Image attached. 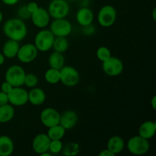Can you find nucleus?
I'll return each instance as SVG.
<instances>
[{
	"mask_svg": "<svg viewBox=\"0 0 156 156\" xmlns=\"http://www.w3.org/2000/svg\"><path fill=\"white\" fill-rule=\"evenodd\" d=\"M3 32L9 39L20 42L27 36V27L23 20L19 18H13L4 23Z\"/></svg>",
	"mask_w": 156,
	"mask_h": 156,
	"instance_id": "f257e3e1",
	"label": "nucleus"
},
{
	"mask_svg": "<svg viewBox=\"0 0 156 156\" xmlns=\"http://www.w3.org/2000/svg\"><path fill=\"white\" fill-rule=\"evenodd\" d=\"M55 36L51 31L47 29H41L37 33L34 37V45L41 52H47L53 47Z\"/></svg>",
	"mask_w": 156,
	"mask_h": 156,
	"instance_id": "f03ea898",
	"label": "nucleus"
},
{
	"mask_svg": "<svg viewBox=\"0 0 156 156\" xmlns=\"http://www.w3.org/2000/svg\"><path fill=\"white\" fill-rule=\"evenodd\" d=\"M127 150L131 154L135 155H143L147 153L150 149V144L148 140L143 138L140 136H132L126 143Z\"/></svg>",
	"mask_w": 156,
	"mask_h": 156,
	"instance_id": "7ed1b4c3",
	"label": "nucleus"
},
{
	"mask_svg": "<svg viewBox=\"0 0 156 156\" xmlns=\"http://www.w3.org/2000/svg\"><path fill=\"white\" fill-rule=\"evenodd\" d=\"M25 76V71L21 66L12 65L6 70L5 79L13 87H21L24 85Z\"/></svg>",
	"mask_w": 156,
	"mask_h": 156,
	"instance_id": "20e7f679",
	"label": "nucleus"
},
{
	"mask_svg": "<svg viewBox=\"0 0 156 156\" xmlns=\"http://www.w3.org/2000/svg\"><path fill=\"white\" fill-rule=\"evenodd\" d=\"M117 19V11L114 6L106 5L101 7L98 13L97 20L98 24L103 27H111Z\"/></svg>",
	"mask_w": 156,
	"mask_h": 156,
	"instance_id": "39448f33",
	"label": "nucleus"
},
{
	"mask_svg": "<svg viewBox=\"0 0 156 156\" xmlns=\"http://www.w3.org/2000/svg\"><path fill=\"white\" fill-rule=\"evenodd\" d=\"M69 5L66 0H52L48 6L49 14L53 19L65 18L69 13Z\"/></svg>",
	"mask_w": 156,
	"mask_h": 156,
	"instance_id": "423d86ee",
	"label": "nucleus"
},
{
	"mask_svg": "<svg viewBox=\"0 0 156 156\" xmlns=\"http://www.w3.org/2000/svg\"><path fill=\"white\" fill-rule=\"evenodd\" d=\"M60 81L59 82L67 87L76 86L79 82V73L78 70L71 66H64L59 69Z\"/></svg>",
	"mask_w": 156,
	"mask_h": 156,
	"instance_id": "0eeeda50",
	"label": "nucleus"
},
{
	"mask_svg": "<svg viewBox=\"0 0 156 156\" xmlns=\"http://www.w3.org/2000/svg\"><path fill=\"white\" fill-rule=\"evenodd\" d=\"M123 69L124 66L123 62L115 56H111L107 60L102 62V69L104 73L111 77L120 76L123 73Z\"/></svg>",
	"mask_w": 156,
	"mask_h": 156,
	"instance_id": "6e6552de",
	"label": "nucleus"
},
{
	"mask_svg": "<svg viewBox=\"0 0 156 156\" xmlns=\"http://www.w3.org/2000/svg\"><path fill=\"white\" fill-rule=\"evenodd\" d=\"M73 27L66 18H57L51 22L50 30L55 37H68L71 34Z\"/></svg>",
	"mask_w": 156,
	"mask_h": 156,
	"instance_id": "1a4fd4ad",
	"label": "nucleus"
},
{
	"mask_svg": "<svg viewBox=\"0 0 156 156\" xmlns=\"http://www.w3.org/2000/svg\"><path fill=\"white\" fill-rule=\"evenodd\" d=\"M9 103L14 107L24 106L28 102V91L21 87H14L8 94Z\"/></svg>",
	"mask_w": 156,
	"mask_h": 156,
	"instance_id": "9d476101",
	"label": "nucleus"
},
{
	"mask_svg": "<svg viewBox=\"0 0 156 156\" xmlns=\"http://www.w3.org/2000/svg\"><path fill=\"white\" fill-rule=\"evenodd\" d=\"M38 50L34 44H25L19 47L16 57L22 63H30L37 58Z\"/></svg>",
	"mask_w": 156,
	"mask_h": 156,
	"instance_id": "9b49d317",
	"label": "nucleus"
},
{
	"mask_svg": "<svg viewBox=\"0 0 156 156\" xmlns=\"http://www.w3.org/2000/svg\"><path fill=\"white\" fill-rule=\"evenodd\" d=\"M40 118L42 124L49 128L59 124L60 114L54 108H47L41 111Z\"/></svg>",
	"mask_w": 156,
	"mask_h": 156,
	"instance_id": "f8f14e48",
	"label": "nucleus"
},
{
	"mask_svg": "<svg viewBox=\"0 0 156 156\" xmlns=\"http://www.w3.org/2000/svg\"><path fill=\"white\" fill-rule=\"evenodd\" d=\"M30 19L35 27L43 29L45 28L50 24V15L47 9L39 7L31 14Z\"/></svg>",
	"mask_w": 156,
	"mask_h": 156,
	"instance_id": "ddd939ff",
	"label": "nucleus"
},
{
	"mask_svg": "<svg viewBox=\"0 0 156 156\" xmlns=\"http://www.w3.org/2000/svg\"><path fill=\"white\" fill-rule=\"evenodd\" d=\"M50 139L47 133H40L34 138L32 141V149L37 154L41 155L42 153L49 151Z\"/></svg>",
	"mask_w": 156,
	"mask_h": 156,
	"instance_id": "4468645a",
	"label": "nucleus"
},
{
	"mask_svg": "<svg viewBox=\"0 0 156 156\" xmlns=\"http://www.w3.org/2000/svg\"><path fill=\"white\" fill-rule=\"evenodd\" d=\"M79 117L76 111L73 110H67L60 114L59 124L66 129H71L76 126Z\"/></svg>",
	"mask_w": 156,
	"mask_h": 156,
	"instance_id": "2eb2a0df",
	"label": "nucleus"
},
{
	"mask_svg": "<svg viewBox=\"0 0 156 156\" xmlns=\"http://www.w3.org/2000/svg\"><path fill=\"white\" fill-rule=\"evenodd\" d=\"M76 19L79 25L85 27L92 24L94 21V13L89 8L82 7L76 12Z\"/></svg>",
	"mask_w": 156,
	"mask_h": 156,
	"instance_id": "dca6fc26",
	"label": "nucleus"
},
{
	"mask_svg": "<svg viewBox=\"0 0 156 156\" xmlns=\"http://www.w3.org/2000/svg\"><path fill=\"white\" fill-rule=\"evenodd\" d=\"M46 93L42 88L34 87L28 91V102L34 106L42 105L46 101Z\"/></svg>",
	"mask_w": 156,
	"mask_h": 156,
	"instance_id": "f3484780",
	"label": "nucleus"
},
{
	"mask_svg": "<svg viewBox=\"0 0 156 156\" xmlns=\"http://www.w3.org/2000/svg\"><path fill=\"white\" fill-rule=\"evenodd\" d=\"M125 142L124 140L120 136H113L109 139L107 144V149L111 151L114 155L121 153L124 149Z\"/></svg>",
	"mask_w": 156,
	"mask_h": 156,
	"instance_id": "a211bd4d",
	"label": "nucleus"
},
{
	"mask_svg": "<svg viewBox=\"0 0 156 156\" xmlns=\"http://www.w3.org/2000/svg\"><path fill=\"white\" fill-rule=\"evenodd\" d=\"M156 132V123L152 120L145 121L139 128V136L146 140H151Z\"/></svg>",
	"mask_w": 156,
	"mask_h": 156,
	"instance_id": "6ab92c4d",
	"label": "nucleus"
},
{
	"mask_svg": "<svg viewBox=\"0 0 156 156\" xmlns=\"http://www.w3.org/2000/svg\"><path fill=\"white\" fill-rule=\"evenodd\" d=\"M19 42L14 40L9 39V41L5 43L2 47V53L5 58L12 59L16 57L19 50Z\"/></svg>",
	"mask_w": 156,
	"mask_h": 156,
	"instance_id": "aec40b11",
	"label": "nucleus"
},
{
	"mask_svg": "<svg viewBox=\"0 0 156 156\" xmlns=\"http://www.w3.org/2000/svg\"><path fill=\"white\" fill-rule=\"evenodd\" d=\"M15 149L12 139L8 136H0V156H9Z\"/></svg>",
	"mask_w": 156,
	"mask_h": 156,
	"instance_id": "412c9836",
	"label": "nucleus"
},
{
	"mask_svg": "<svg viewBox=\"0 0 156 156\" xmlns=\"http://www.w3.org/2000/svg\"><path fill=\"white\" fill-rule=\"evenodd\" d=\"M15 110L13 105L8 103L0 106V123H6L14 118Z\"/></svg>",
	"mask_w": 156,
	"mask_h": 156,
	"instance_id": "4be33fe9",
	"label": "nucleus"
},
{
	"mask_svg": "<svg viewBox=\"0 0 156 156\" xmlns=\"http://www.w3.org/2000/svg\"><path fill=\"white\" fill-rule=\"evenodd\" d=\"M48 62L50 68L59 70L65 66V56L63 53L53 51L49 56Z\"/></svg>",
	"mask_w": 156,
	"mask_h": 156,
	"instance_id": "5701e85b",
	"label": "nucleus"
},
{
	"mask_svg": "<svg viewBox=\"0 0 156 156\" xmlns=\"http://www.w3.org/2000/svg\"><path fill=\"white\" fill-rule=\"evenodd\" d=\"M66 129L62 127L60 124L51 126L48 128L47 135L48 136L50 140H62L66 134Z\"/></svg>",
	"mask_w": 156,
	"mask_h": 156,
	"instance_id": "b1692460",
	"label": "nucleus"
},
{
	"mask_svg": "<svg viewBox=\"0 0 156 156\" xmlns=\"http://www.w3.org/2000/svg\"><path fill=\"white\" fill-rule=\"evenodd\" d=\"M69 41L65 37H55L54 41L53 44V50L59 53H64L69 48Z\"/></svg>",
	"mask_w": 156,
	"mask_h": 156,
	"instance_id": "393cba45",
	"label": "nucleus"
},
{
	"mask_svg": "<svg viewBox=\"0 0 156 156\" xmlns=\"http://www.w3.org/2000/svg\"><path fill=\"white\" fill-rule=\"evenodd\" d=\"M44 79L46 82L50 85H56L59 83L60 81L59 70L50 67V69H48L44 74Z\"/></svg>",
	"mask_w": 156,
	"mask_h": 156,
	"instance_id": "a878e982",
	"label": "nucleus"
},
{
	"mask_svg": "<svg viewBox=\"0 0 156 156\" xmlns=\"http://www.w3.org/2000/svg\"><path fill=\"white\" fill-rule=\"evenodd\" d=\"M80 152V146L76 142H69L63 145L62 152L66 156H75Z\"/></svg>",
	"mask_w": 156,
	"mask_h": 156,
	"instance_id": "bb28decb",
	"label": "nucleus"
},
{
	"mask_svg": "<svg viewBox=\"0 0 156 156\" xmlns=\"http://www.w3.org/2000/svg\"><path fill=\"white\" fill-rule=\"evenodd\" d=\"M96 56H97L98 59L101 62L107 60L108 58L111 56V52L108 47H100L97 50L96 52Z\"/></svg>",
	"mask_w": 156,
	"mask_h": 156,
	"instance_id": "cd10ccee",
	"label": "nucleus"
},
{
	"mask_svg": "<svg viewBox=\"0 0 156 156\" xmlns=\"http://www.w3.org/2000/svg\"><path fill=\"white\" fill-rule=\"evenodd\" d=\"M62 147H63V143L61 140H50L49 152L52 155L60 153L62 150Z\"/></svg>",
	"mask_w": 156,
	"mask_h": 156,
	"instance_id": "c85d7f7f",
	"label": "nucleus"
},
{
	"mask_svg": "<svg viewBox=\"0 0 156 156\" xmlns=\"http://www.w3.org/2000/svg\"><path fill=\"white\" fill-rule=\"evenodd\" d=\"M38 83V78L36 75L33 73H28L26 74L25 78H24V85H25L27 88H32L34 87H36Z\"/></svg>",
	"mask_w": 156,
	"mask_h": 156,
	"instance_id": "c756f323",
	"label": "nucleus"
},
{
	"mask_svg": "<svg viewBox=\"0 0 156 156\" xmlns=\"http://www.w3.org/2000/svg\"><path fill=\"white\" fill-rule=\"evenodd\" d=\"M30 15L31 14L29 12V11L27 10V5H23L21 7H20L18 9V16L20 19L21 20H25L27 18H30Z\"/></svg>",
	"mask_w": 156,
	"mask_h": 156,
	"instance_id": "7c9ffc66",
	"label": "nucleus"
},
{
	"mask_svg": "<svg viewBox=\"0 0 156 156\" xmlns=\"http://www.w3.org/2000/svg\"><path fill=\"white\" fill-rule=\"evenodd\" d=\"M14 87L11 85L10 83H9L8 82L5 81L4 82H2V84L1 85V91L3 92L6 93V94H9L11 91V90Z\"/></svg>",
	"mask_w": 156,
	"mask_h": 156,
	"instance_id": "2f4dec72",
	"label": "nucleus"
},
{
	"mask_svg": "<svg viewBox=\"0 0 156 156\" xmlns=\"http://www.w3.org/2000/svg\"><path fill=\"white\" fill-rule=\"evenodd\" d=\"M26 5H27V10L29 11V12H30V14L34 12L35 11L39 8V5H37V3L35 2H29L28 4H27Z\"/></svg>",
	"mask_w": 156,
	"mask_h": 156,
	"instance_id": "473e14b6",
	"label": "nucleus"
},
{
	"mask_svg": "<svg viewBox=\"0 0 156 156\" xmlns=\"http://www.w3.org/2000/svg\"><path fill=\"white\" fill-rule=\"evenodd\" d=\"M8 103H9V97H8V94L0 91V106L6 105V104Z\"/></svg>",
	"mask_w": 156,
	"mask_h": 156,
	"instance_id": "72a5a7b5",
	"label": "nucleus"
},
{
	"mask_svg": "<svg viewBox=\"0 0 156 156\" xmlns=\"http://www.w3.org/2000/svg\"><path fill=\"white\" fill-rule=\"evenodd\" d=\"M5 5H9V6H12L16 5L17 3L19 2V0H1Z\"/></svg>",
	"mask_w": 156,
	"mask_h": 156,
	"instance_id": "f704fd0d",
	"label": "nucleus"
},
{
	"mask_svg": "<svg viewBox=\"0 0 156 156\" xmlns=\"http://www.w3.org/2000/svg\"><path fill=\"white\" fill-rule=\"evenodd\" d=\"M99 156H115V155H114L111 151L108 150V149H106L102 150L101 152L99 153Z\"/></svg>",
	"mask_w": 156,
	"mask_h": 156,
	"instance_id": "c9c22d12",
	"label": "nucleus"
},
{
	"mask_svg": "<svg viewBox=\"0 0 156 156\" xmlns=\"http://www.w3.org/2000/svg\"><path fill=\"white\" fill-rule=\"evenodd\" d=\"M151 106L153 108V110H156V96L154 95L152 98V100H151Z\"/></svg>",
	"mask_w": 156,
	"mask_h": 156,
	"instance_id": "e433bc0d",
	"label": "nucleus"
},
{
	"mask_svg": "<svg viewBox=\"0 0 156 156\" xmlns=\"http://www.w3.org/2000/svg\"><path fill=\"white\" fill-rule=\"evenodd\" d=\"M5 57L3 55V53H0V66L3 65L5 63Z\"/></svg>",
	"mask_w": 156,
	"mask_h": 156,
	"instance_id": "4c0bfd02",
	"label": "nucleus"
},
{
	"mask_svg": "<svg viewBox=\"0 0 156 156\" xmlns=\"http://www.w3.org/2000/svg\"><path fill=\"white\" fill-rule=\"evenodd\" d=\"M152 18L154 21H156V8L153 9V12H152Z\"/></svg>",
	"mask_w": 156,
	"mask_h": 156,
	"instance_id": "58836bf2",
	"label": "nucleus"
},
{
	"mask_svg": "<svg viewBox=\"0 0 156 156\" xmlns=\"http://www.w3.org/2000/svg\"><path fill=\"white\" fill-rule=\"evenodd\" d=\"M41 155V156H51L52 154L50 153V152L48 151V152H44V153H42L41 155Z\"/></svg>",
	"mask_w": 156,
	"mask_h": 156,
	"instance_id": "ea45409f",
	"label": "nucleus"
},
{
	"mask_svg": "<svg viewBox=\"0 0 156 156\" xmlns=\"http://www.w3.org/2000/svg\"><path fill=\"white\" fill-rule=\"evenodd\" d=\"M2 20H3V14H2V12H1V10H0V24L2 23Z\"/></svg>",
	"mask_w": 156,
	"mask_h": 156,
	"instance_id": "a19ab883",
	"label": "nucleus"
},
{
	"mask_svg": "<svg viewBox=\"0 0 156 156\" xmlns=\"http://www.w3.org/2000/svg\"><path fill=\"white\" fill-rule=\"evenodd\" d=\"M70 1H73V2H74V1H76V0H70Z\"/></svg>",
	"mask_w": 156,
	"mask_h": 156,
	"instance_id": "79ce46f5",
	"label": "nucleus"
},
{
	"mask_svg": "<svg viewBox=\"0 0 156 156\" xmlns=\"http://www.w3.org/2000/svg\"><path fill=\"white\" fill-rule=\"evenodd\" d=\"M0 1H1V0H0Z\"/></svg>",
	"mask_w": 156,
	"mask_h": 156,
	"instance_id": "37998d69",
	"label": "nucleus"
}]
</instances>
